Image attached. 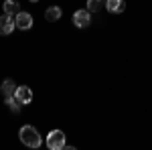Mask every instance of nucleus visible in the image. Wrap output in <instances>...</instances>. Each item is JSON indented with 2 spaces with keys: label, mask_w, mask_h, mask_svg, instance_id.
Returning a JSON list of instances; mask_svg holds the SVG:
<instances>
[{
  "label": "nucleus",
  "mask_w": 152,
  "mask_h": 150,
  "mask_svg": "<svg viewBox=\"0 0 152 150\" xmlns=\"http://www.w3.org/2000/svg\"><path fill=\"white\" fill-rule=\"evenodd\" d=\"M18 136H20V142H23L24 146H28V148H39V146L43 144V138H41V134L37 132V128L28 126V124L20 128Z\"/></svg>",
  "instance_id": "1"
},
{
  "label": "nucleus",
  "mask_w": 152,
  "mask_h": 150,
  "mask_svg": "<svg viewBox=\"0 0 152 150\" xmlns=\"http://www.w3.org/2000/svg\"><path fill=\"white\" fill-rule=\"evenodd\" d=\"M67 146V136L63 130H53L47 136V148L51 150H63Z\"/></svg>",
  "instance_id": "2"
},
{
  "label": "nucleus",
  "mask_w": 152,
  "mask_h": 150,
  "mask_svg": "<svg viewBox=\"0 0 152 150\" xmlns=\"http://www.w3.org/2000/svg\"><path fill=\"white\" fill-rule=\"evenodd\" d=\"M14 26L20 29V31H28V29L33 26V14H28V12H18V14L14 16Z\"/></svg>",
  "instance_id": "3"
},
{
  "label": "nucleus",
  "mask_w": 152,
  "mask_h": 150,
  "mask_svg": "<svg viewBox=\"0 0 152 150\" xmlns=\"http://www.w3.org/2000/svg\"><path fill=\"white\" fill-rule=\"evenodd\" d=\"M14 97H16L23 105L31 104V102H33V89H31L28 85H18L16 91H14Z\"/></svg>",
  "instance_id": "4"
},
{
  "label": "nucleus",
  "mask_w": 152,
  "mask_h": 150,
  "mask_svg": "<svg viewBox=\"0 0 152 150\" xmlns=\"http://www.w3.org/2000/svg\"><path fill=\"white\" fill-rule=\"evenodd\" d=\"M73 24L77 29H87L91 24V16H89V10H77L73 14Z\"/></svg>",
  "instance_id": "5"
},
{
  "label": "nucleus",
  "mask_w": 152,
  "mask_h": 150,
  "mask_svg": "<svg viewBox=\"0 0 152 150\" xmlns=\"http://www.w3.org/2000/svg\"><path fill=\"white\" fill-rule=\"evenodd\" d=\"M14 31V16L2 14L0 16V35H10Z\"/></svg>",
  "instance_id": "6"
},
{
  "label": "nucleus",
  "mask_w": 152,
  "mask_h": 150,
  "mask_svg": "<svg viewBox=\"0 0 152 150\" xmlns=\"http://www.w3.org/2000/svg\"><path fill=\"white\" fill-rule=\"evenodd\" d=\"M104 6L107 8V12H112V14H120V12L126 10V2H124V0H105Z\"/></svg>",
  "instance_id": "7"
},
{
  "label": "nucleus",
  "mask_w": 152,
  "mask_h": 150,
  "mask_svg": "<svg viewBox=\"0 0 152 150\" xmlns=\"http://www.w3.org/2000/svg\"><path fill=\"white\" fill-rule=\"evenodd\" d=\"M20 12V4L16 0H4V14L8 16H16Z\"/></svg>",
  "instance_id": "8"
},
{
  "label": "nucleus",
  "mask_w": 152,
  "mask_h": 150,
  "mask_svg": "<svg viewBox=\"0 0 152 150\" xmlns=\"http://www.w3.org/2000/svg\"><path fill=\"white\" fill-rule=\"evenodd\" d=\"M61 14H63V10L59 6H49L47 10H45V18H47L49 23H55V20L61 18Z\"/></svg>",
  "instance_id": "9"
},
{
  "label": "nucleus",
  "mask_w": 152,
  "mask_h": 150,
  "mask_svg": "<svg viewBox=\"0 0 152 150\" xmlns=\"http://www.w3.org/2000/svg\"><path fill=\"white\" fill-rule=\"evenodd\" d=\"M14 91H16V83H14L12 79H4L2 81V95H4V97L14 95Z\"/></svg>",
  "instance_id": "10"
},
{
  "label": "nucleus",
  "mask_w": 152,
  "mask_h": 150,
  "mask_svg": "<svg viewBox=\"0 0 152 150\" xmlns=\"http://www.w3.org/2000/svg\"><path fill=\"white\" fill-rule=\"evenodd\" d=\"M4 102H6V105L10 108V112H14V114H18L20 112V108H23V104L14 97V95H10V97H4Z\"/></svg>",
  "instance_id": "11"
},
{
  "label": "nucleus",
  "mask_w": 152,
  "mask_h": 150,
  "mask_svg": "<svg viewBox=\"0 0 152 150\" xmlns=\"http://www.w3.org/2000/svg\"><path fill=\"white\" fill-rule=\"evenodd\" d=\"M104 8V0H87V10L89 12H99Z\"/></svg>",
  "instance_id": "12"
},
{
  "label": "nucleus",
  "mask_w": 152,
  "mask_h": 150,
  "mask_svg": "<svg viewBox=\"0 0 152 150\" xmlns=\"http://www.w3.org/2000/svg\"><path fill=\"white\" fill-rule=\"evenodd\" d=\"M28 2H39V0H28Z\"/></svg>",
  "instance_id": "13"
}]
</instances>
